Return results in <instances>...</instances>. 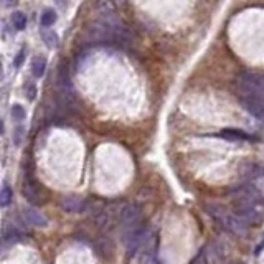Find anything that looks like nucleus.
<instances>
[{"label": "nucleus", "instance_id": "obj_11", "mask_svg": "<svg viewBox=\"0 0 264 264\" xmlns=\"http://www.w3.org/2000/svg\"><path fill=\"white\" fill-rule=\"evenodd\" d=\"M96 248L99 251V254H102V256H107L111 258L112 254H114V246H112L111 240H107V238H99L96 241Z\"/></svg>", "mask_w": 264, "mask_h": 264}, {"label": "nucleus", "instance_id": "obj_13", "mask_svg": "<svg viewBox=\"0 0 264 264\" xmlns=\"http://www.w3.org/2000/svg\"><path fill=\"white\" fill-rule=\"evenodd\" d=\"M14 200V193H12V188L8 187V185H3L2 188H0V206L2 208H5L8 206Z\"/></svg>", "mask_w": 264, "mask_h": 264}, {"label": "nucleus", "instance_id": "obj_16", "mask_svg": "<svg viewBox=\"0 0 264 264\" xmlns=\"http://www.w3.org/2000/svg\"><path fill=\"white\" fill-rule=\"evenodd\" d=\"M12 119L17 121V122H21L25 119V109L20 104L12 106Z\"/></svg>", "mask_w": 264, "mask_h": 264}, {"label": "nucleus", "instance_id": "obj_5", "mask_svg": "<svg viewBox=\"0 0 264 264\" xmlns=\"http://www.w3.org/2000/svg\"><path fill=\"white\" fill-rule=\"evenodd\" d=\"M119 220L121 223H122L124 231L142 223V206L139 203H127V205L119 211Z\"/></svg>", "mask_w": 264, "mask_h": 264}, {"label": "nucleus", "instance_id": "obj_17", "mask_svg": "<svg viewBox=\"0 0 264 264\" xmlns=\"http://www.w3.org/2000/svg\"><path fill=\"white\" fill-rule=\"evenodd\" d=\"M25 94L28 96V99L32 101V99H35L37 96V88H35V84H32V83H27L25 84Z\"/></svg>", "mask_w": 264, "mask_h": 264}, {"label": "nucleus", "instance_id": "obj_8", "mask_svg": "<svg viewBox=\"0 0 264 264\" xmlns=\"http://www.w3.org/2000/svg\"><path fill=\"white\" fill-rule=\"evenodd\" d=\"M21 213H23L25 222L28 224H32V226H37V228L48 226V220L45 218V215H41L40 211L35 208H27V206H25V208L21 210Z\"/></svg>", "mask_w": 264, "mask_h": 264}, {"label": "nucleus", "instance_id": "obj_21", "mask_svg": "<svg viewBox=\"0 0 264 264\" xmlns=\"http://www.w3.org/2000/svg\"><path fill=\"white\" fill-rule=\"evenodd\" d=\"M3 132V122H2V119H0V134Z\"/></svg>", "mask_w": 264, "mask_h": 264}, {"label": "nucleus", "instance_id": "obj_14", "mask_svg": "<svg viewBox=\"0 0 264 264\" xmlns=\"http://www.w3.org/2000/svg\"><path fill=\"white\" fill-rule=\"evenodd\" d=\"M12 21H14V27L17 30H23L27 27V17H25V14H21V12H15L14 17H12Z\"/></svg>", "mask_w": 264, "mask_h": 264}, {"label": "nucleus", "instance_id": "obj_22", "mask_svg": "<svg viewBox=\"0 0 264 264\" xmlns=\"http://www.w3.org/2000/svg\"><path fill=\"white\" fill-rule=\"evenodd\" d=\"M0 78H2V63H0Z\"/></svg>", "mask_w": 264, "mask_h": 264}, {"label": "nucleus", "instance_id": "obj_12", "mask_svg": "<svg viewBox=\"0 0 264 264\" xmlns=\"http://www.w3.org/2000/svg\"><path fill=\"white\" fill-rule=\"evenodd\" d=\"M45 70H46V60L43 58V56H37V58H33L32 61V73L35 78H41L45 75Z\"/></svg>", "mask_w": 264, "mask_h": 264}, {"label": "nucleus", "instance_id": "obj_10", "mask_svg": "<svg viewBox=\"0 0 264 264\" xmlns=\"http://www.w3.org/2000/svg\"><path fill=\"white\" fill-rule=\"evenodd\" d=\"M218 137H223V139L228 141H259L258 137H253L243 131H238V129H224V131L218 134Z\"/></svg>", "mask_w": 264, "mask_h": 264}, {"label": "nucleus", "instance_id": "obj_7", "mask_svg": "<svg viewBox=\"0 0 264 264\" xmlns=\"http://www.w3.org/2000/svg\"><path fill=\"white\" fill-rule=\"evenodd\" d=\"M60 205H61V208L66 211V213H83V211H86V208H88V203L81 197H76V195L63 197Z\"/></svg>", "mask_w": 264, "mask_h": 264}, {"label": "nucleus", "instance_id": "obj_9", "mask_svg": "<svg viewBox=\"0 0 264 264\" xmlns=\"http://www.w3.org/2000/svg\"><path fill=\"white\" fill-rule=\"evenodd\" d=\"M241 104L244 106V109L249 112L251 116L258 119L264 118V104L263 99H256V98H241Z\"/></svg>", "mask_w": 264, "mask_h": 264}, {"label": "nucleus", "instance_id": "obj_1", "mask_svg": "<svg viewBox=\"0 0 264 264\" xmlns=\"http://www.w3.org/2000/svg\"><path fill=\"white\" fill-rule=\"evenodd\" d=\"M203 208L208 213L216 223L220 224L223 229L233 233L236 236H246L249 231V224L244 223L241 218H238L236 215L229 213V211L222 205H216V203H205Z\"/></svg>", "mask_w": 264, "mask_h": 264}, {"label": "nucleus", "instance_id": "obj_18", "mask_svg": "<svg viewBox=\"0 0 264 264\" xmlns=\"http://www.w3.org/2000/svg\"><path fill=\"white\" fill-rule=\"evenodd\" d=\"M43 38L46 40V45H48V46L58 45V38H56L55 33H43Z\"/></svg>", "mask_w": 264, "mask_h": 264}, {"label": "nucleus", "instance_id": "obj_3", "mask_svg": "<svg viewBox=\"0 0 264 264\" xmlns=\"http://www.w3.org/2000/svg\"><path fill=\"white\" fill-rule=\"evenodd\" d=\"M233 211L238 218H241L244 223H251V224H258L261 222V211L256 208V203L248 202V200H241V198H236L233 202Z\"/></svg>", "mask_w": 264, "mask_h": 264}, {"label": "nucleus", "instance_id": "obj_4", "mask_svg": "<svg viewBox=\"0 0 264 264\" xmlns=\"http://www.w3.org/2000/svg\"><path fill=\"white\" fill-rule=\"evenodd\" d=\"M205 264H224L228 259V246L222 240H215L206 246L202 254Z\"/></svg>", "mask_w": 264, "mask_h": 264}, {"label": "nucleus", "instance_id": "obj_2", "mask_svg": "<svg viewBox=\"0 0 264 264\" xmlns=\"http://www.w3.org/2000/svg\"><path fill=\"white\" fill-rule=\"evenodd\" d=\"M238 96L241 98H256L263 99L264 94V80L256 71H243L236 78Z\"/></svg>", "mask_w": 264, "mask_h": 264}, {"label": "nucleus", "instance_id": "obj_20", "mask_svg": "<svg viewBox=\"0 0 264 264\" xmlns=\"http://www.w3.org/2000/svg\"><path fill=\"white\" fill-rule=\"evenodd\" d=\"M144 264H159V261L155 259V256H149V259H147Z\"/></svg>", "mask_w": 264, "mask_h": 264}, {"label": "nucleus", "instance_id": "obj_23", "mask_svg": "<svg viewBox=\"0 0 264 264\" xmlns=\"http://www.w3.org/2000/svg\"><path fill=\"white\" fill-rule=\"evenodd\" d=\"M7 2H15V0H7Z\"/></svg>", "mask_w": 264, "mask_h": 264}, {"label": "nucleus", "instance_id": "obj_19", "mask_svg": "<svg viewBox=\"0 0 264 264\" xmlns=\"http://www.w3.org/2000/svg\"><path fill=\"white\" fill-rule=\"evenodd\" d=\"M23 56H25V51L21 50L20 53H19V56H17V60H15V66H20L21 61H23Z\"/></svg>", "mask_w": 264, "mask_h": 264}, {"label": "nucleus", "instance_id": "obj_6", "mask_svg": "<svg viewBox=\"0 0 264 264\" xmlns=\"http://www.w3.org/2000/svg\"><path fill=\"white\" fill-rule=\"evenodd\" d=\"M21 193L27 198V202H30L32 205H41L45 203V190L41 188V185L38 183L35 179L28 177L23 182V188H21Z\"/></svg>", "mask_w": 264, "mask_h": 264}, {"label": "nucleus", "instance_id": "obj_15", "mask_svg": "<svg viewBox=\"0 0 264 264\" xmlns=\"http://www.w3.org/2000/svg\"><path fill=\"white\" fill-rule=\"evenodd\" d=\"M56 20V15L53 10H45L41 15V25L43 27H50V25H53Z\"/></svg>", "mask_w": 264, "mask_h": 264}]
</instances>
